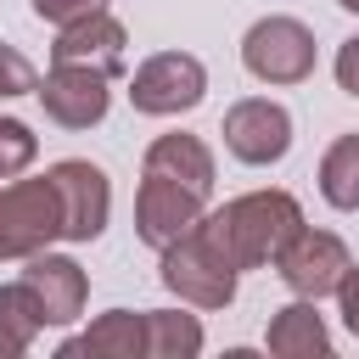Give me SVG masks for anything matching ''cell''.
<instances>
[{"instance_id":"cell-1","label":"cell","mask_w":359,"mask_h":359,"mask_svg":"<svg viewBox=\"0 0 359 359\" xmlns=\"http://www.w3.org/2000/svg\"><path fill=\"white\" fill-rule=\"evenodd\" d=\"M208 224L236 269H258V264H275V252L303 230V208L286 191H247V196L224 202Z\"/></svg>"},{"instance_id":"cell-2","label":"cell","mask_w":359,"mask_h":359,"mask_svg":"<svg viewBox=\"0 0 359 359\" xmlns=\"http://www.w3.org/2000/svg\"><path fill=\"white\" fill-rule=\"evenodd\" d=\"M236 275L241 269L230 264V252L219 247V236H213L208 219H196L185 236H174L163 247V286L180 292L196 309H224L236 297Z\"/></svg>"},{"instance_id":"cell-3","label":"cell","mask_w":359,"mask_h":359,"mask_svg":"<svg viewBox=\"0 0 359 359\" xmlns=\"http://www.w3.org/2000/svg\"><path fill=\"white\" fill-rule=\"evenodd\" d=\"M62 236V196L45 180L0 185V258H34Z\"/></svg>"},{"instance_id":"cell-4","label":"cell","mask_w":359,"mask_h":359,"mask_svg":"<svg viewBox=\"0 0 359 359\" xmlns=\"http://www.w3.org/2000/svg\"><path fill=\"white\" fill-rule=\"evenodd\" d=\"M241 62L264 84H303L314 73V34L297 17H264L241 39Z\"/></svg>"},{"instance_id":"cell-5","label":"cell","mask_w":359,"mask_h":359,"mask_svg":"<svg viewBox=\"0 0 359 359\" xmlns=\"http://www.w3.org/2000/svg\"><path fill=\"white\" fill-rule=\"evenodd\" d=\"M202 90H208V73H202V62L185 56V50H157V56H146V62L135 67V79H129L135 112H151V118L191 112V107L202 101Z\"/></svg>"},{"instance_id":"cell-6","label":"cell","mask_w":359,"mask_h":359,"mask_svg":"<svg viewBox=\"0 0 359 359\" xmlns=\"http://www.w3.org/2000/svg\"><path fill=\"white\" fill-rule=\"evenodd\" d=\"M275 269H280V280L297 292V297H331L337 286H342V275L353 269V258H348V247L331 236V230H297L280 252H275Z\"/></svg>"},{"instance_id":"cell-7","label":"cell","mask_w":359,"mask_h":359,"mask_svg":"<svg viewBox=\"0 0 359 359\" xmlns=\"http://www.w3.org/2000/svg\"><path fill=\"white\" fill-rule=\"evenodd\" d=\"M224 146H230V157H241L252 168L280 163L292 146V112L269 95H247L224 112Z\"/></svg>"},{"instance_id":"cell-8","label":"cell","mask_w":359,"mask_h":359,"mask_svg":"<svg viewBox=\"0 0 359 359\" xmlns=\"http://www.w3.org/2000/svg\"><path fill=\"white\" fill-rule=\"evenodd\" d=\"M50 185L62 196V236L67 241H95L107 230V213H112V191H107V174L84 157H62L50 168Z\"/></svg>"},{"instance_id":"cell-9","label":"cell","mask_w":359,"mask_h":359,"mask_svg":"<svg viewBox=\"0 0 359 359\" xmlns=\"http://www.w3.org/2000/svg\"><path fill=\"white\" fill-rule=\"evenodd\" d=\"M107 73L101 67H84V62H56L50 73H45V84L34 90L39 101H45V118H56L62 129H90V123H101L107 118Z\"/></svg>"},{"instance_id":"cell-10","label":"cell","mask_w":359,"mask_h":359,"mask_svg":"<svg viewBox=\"0 0 359 359\" xmlns=\"http://www.w3.org/2000/svg\"><path fill=\"white\" fill-rule=\"evenodd\" d=\"M202 191L180 185V180H163V174H146L140 180V196H135V230L146 247H168L174 236H185L196 219H202Z\"/></svg>"},{"instance_id":"cell-11","label":"cell","mask_w":359,"mask_h":359,"mask_svg":"<svg viewBox=\"0 0 359 359\" xmlns=\"http://www.w3.org/2000/svg\"><path fill=\"white\" fill-rule=\"evenodd\" d=\"M123 45H129L123 22H118V17H107V11H90V17L62 22V34H56L50 56H56V62H84V67H101V73L112 79V73H123Z\"/></svg>"},{"instance_id":"cell-12","label":"cell","mask_w":359,"mask_h":359,"mask_svg":"<svg viewBox=\"0 0 359 359\" xmlns=\"http://www.w3.org/2000/svg\"><path fill=\"white\" fill-rule=\"evenodd\" d=\"M22 280H28V292L39 297L45 325H73V320L84 314V292H90V280H84V269H79L73 258L34 252L28 269H22Z\"/></svg>"},{"instance_id":"cell-13","label":"cell","mask_w":359,"mask_h":359,"mask_svg":"<svg viewBox=\"0 0 359 359\" xmlns=\"http://www.w3.org/2000/svg\"><path fill=\"white\" fill-rule=\"evenodd\" d=\"M56 353H62V359H146V314L107 309L90 331L67 337Z\"/></svg>"},{"instance_id":"cell-14","label":"cell","mask_w":359,"mask_h":359,"mask_svg":"<svg viewBox=\"0 0 359 359\" xmlns=\"http://www.w3.org/2000/svg\"><path fill=\"white\" fill-rule=\"evenodd\" d=\"M146 174H163V180H180V185L213 196V151L196 135H157L146 146Z\"/></svg>"},{"instance_id":"cell-15","label":"cell","mask_w":359,"mask_h":359,"mask_svg":"<svg viewBox=\"0 0 359 359\" xmlns=\"http://www.w3.org/2000/svg\"><path fill=\"white\" fill-rule=\"evenodd\" d=\"M269 353H280V359H314V353H331V331H325V320L314 314V297H297V303H286L275 320H269Z\"/></svg>"},{"instance_id":"cell-16","label":"cell","mask_w":359,"mask_h":359,"mask_svg":"<svg viewBox=\"0 0 359 359\" xmlns=\"http://www.w3.org/2000/svg\"><path fill=\"white\" fill-rule=\"evenodd\" d=\"M39 331H45V309H39V297L28 292V280L0 286V359L28 353Z\"/></svg>"},{"instance_id":"cell-17","label":"cell","mask_w":359,"mask_h":359,"mask_svg":"<svg viewBox=\"0 0 359 359\" xmlns=\"http://www.w3.org/2000/svg\"><path fill=\"white\" fill-rule=\"evenodd\" d=\"M320 196L342 213L359 208V135H337L320 157Z\"/></svg>"},{"instance_id":"cell-18","label":"cell","mask_w":359,"mask_h":359,"mask_svg":"<svg viewBox=\"0 0 359 359\" xmlns=\"http://www.w3.org/2000/svg\"><path fill=\"white\" fill-rule=\"evenodd\" d=\"M196 348H202V325H196V314L146 309V359H191Z\"/></svg>"},{"instance_id":"cell-19","label":"cell","mask_w":359,"mask_h":359,"mask_svg":"<svg viewBox=\"0 0 359 359\" xmlns=\"http://www.w3.org/2000/svg\"><path fill=\"white\" fill-rule=\"evenodd\" d=\"M34 151H39V140L28 135V123L0 118V180H17V174L34 163Z\"/></svg>"},{"instance_id":"cell-20","label":"cell","mask_w":359,"mask_h":359,"mask_svg":"<svg viewBox=\"0 0 359 359\" xmlns=\"http://www.w3.org/2000/svg\"><path fill=\"white\" fill-rule=\"evenodd\" d=\"M34 90H39L34 62L17 45H0V95H34Z\"/></svg>"},{"instance_id":"cell-21","label":"cell","mask_w":359,"mask_h":359,"mask_svg":"<svg viewBox=\"0 0 359 359\" xmlns=\"http://www.w3.org/2000/svg\"><path fill=\"white\" fill-rule=\"evenodd\" d=\"M90 11H107V0H34V17H45V22H73Z\"/></svg>"},{"instance_id":"cell-22","label":"cell","mask_w":359,"mask_h":359,"mask_svg":"<svg viewBox=\"0 0 359 359\" xmlns=\"http://www.w3.org/2000/svg\"><path fill=\"white\" fill-rule=\"evenodd\" d=\"M337 303H342V320H348V331L359 337V264L342 275V286H337Z\"/></svg>"},{"instance_id":"cell-23","label":"cell","mask_w":359,"mask_h":359,"mask_svg":"<svg viewBox=\"0 0 359 359\" xmlns=\"http://www.w3.org/2000/svg\"><path fill=\"white\" fill-rule=\"evenodd\" d=\"M337 84H342L348 95H359V39H348V45L337 50Z\"/></svg>"},{"instance_id":"cell-24","label":"cell","mask_w":359,"mask_h":359,"mask_svg":"<svg viewBox=\"0 0 359 359\" xmlns=\"http://www.w3.org/2000/svg\"><path fill=\"white\" fill-rule=\"evenodd\" d=\"M337 6H342V11H359V0H337Z\"/></svg>"}]
</instances>
